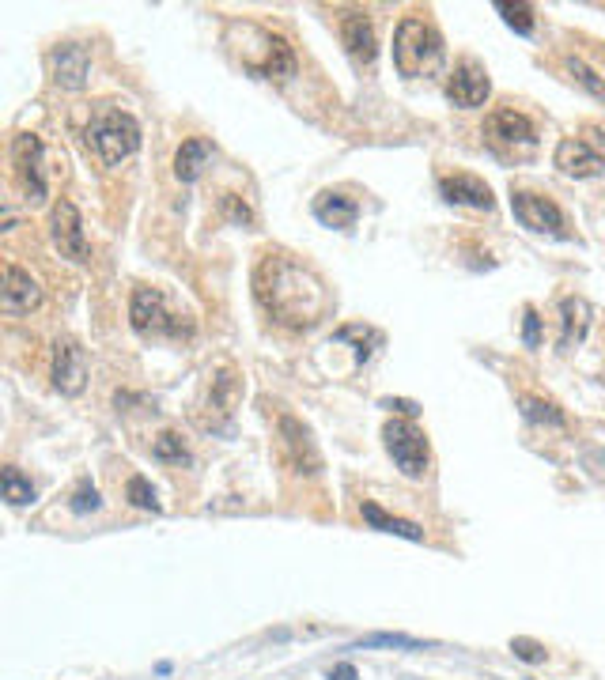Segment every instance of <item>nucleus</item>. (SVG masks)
I'll use <instances>...</instances> for the list:
<instances>
[{
	"label": "nucleus",
	"mask_w": 605,
	"mask_h": 680,
	"mask_svg": "<svg viewBox=\"0 0 605 680\" xmlns=\"http://www.w3.org/2000/svg\"><path fill=\"white\" fill-rule=\"evenodd\" d=\"M208 159H212V144H208V140H201V136L182 140V148L174 152V178L190 186V182L201 178V170L208 167Z\"/></svg>",
	"instance_id": "6ab92c4d"
},
{
	"label": "nucleus",
	"mask_w": 605,
	"mask_h": 680,
	"mask_svg": "<svg viewBox=\"0 0 605 680\" xmlns=\"http://www.w3.org/2000/svg\"><path fill=\"white\" fill-rule=\"evenodd\" d=\"M522 340H526V348L541 344V318H537L534 306H526V314H522Z\"/></svg>",
	"instance_id": "473e14b6"
},
{
	"label": "nucleus",
	"mask_w": 605,
	"mask_h": 680,
	"mask_svg": "<svg viewBox=\"0 0 605 680\" xmlns=\"http://www.w3.org/2000/svg\"><path fill=\"white\" fill-rule=\"evenodd\" d=\"M42 306V288L27 269H19L16 261H4V280H0V310L4 314H31Z\"/></svg>",
	"instance_id": "9b49d317"
},
{
	"label": "nucleus",
	"mask_w": 605,
	"mask_h": 680,
	"mask_svg": "<svg viewBox=\"0 0 605 680\" xmlns=\"http://www.w3.org/2000/svg\"><path fill=\"white\" fill-rule=\"evenodd\" d=\"M488 95H492V80H488L481 61H473V57L458 61L447 80V99L462 110H477L488 102Z\"/></svg>",
	"instance_id": "9d476101"
},
{
	"label": "nucleus",
	"mask_w": 605,
	"mask_h": 680,
	"mask_svg": "<svg viewBox=\"0 0 605 680\" xmlns=\"http://www.w3.org/2000/svg\"><path fill=\"white\" fill-rule=\"evenodd\" d=\"M382 405H386V408H398V412H405V416H413V412H416L413 401H382Z\"/></svg>",
	"instance_id": "c9c22d12"
},
{
	"label": "nucleus",
	"mask_w": 605,
	"mask_h": 680,
	"mask_svg": "<svg viewBox=\"0 0 605 680\" xmlns=\"http://www.w3.org/2000/svg\"><path fill=\"white\" fill-rule=\"evenodd\" d=\"M553 163L556 170L568 174V178H598V174H605V155H598L587 140H579V136H564V140L556 144Z\"/></svg>",
	"instance_id": "f8f14e48"
},
{
	"label": "nucleus",
	"mask_w": 605,
	"mask_h": 680,
	"mask_svg": "<svg viewBox=\"0 0 605 680\" xmlns=\"http://www.w3.org/2000/svg\"><path fill=\"white\" fill-rule=\"evenodd\" d=\"M314 216L326 223V227L348 231V227L356 223V216H360V204L352 201L348 193H333V189H326V193H318V201H314Z\"/></svg>",
	"instance_id": "a211bd4d"
},
{
	"label": "nucleus",
	"mask_w": 605,
	"mask_h": 680,
	"mask_svg": "<svg viewBox=\"0 0 605 680\" xmlns=\"http://www.w3.org/2000/svg\"><path fill=\"white\" fill-rule=\"evenodd\" d=\"M129 322L140 337H186L190 322L174 318L159 288H137L129 299Z\"/></svg>",
	"instance_id": "20e7f679"
},
{
	"label": "nucleus",
	"mask_w": 605,
	"mask_h": 680,
	"mask_svg": "<svg viewBox=\"0 0 605 680\" xmlns=\"http://www.w3.org/2000/svg\"><path fill=\"white\" fill-rule=\"evenodd\" d=\"M564 68H568V76L579 87H583L587 95H594L598 102H605V76H598V72H594L587 61H579V57H568V61H564Z\"/></svg>",
	"instance_id": "393cba45"
},
{
	"label": "nucleus",
	"mask_w": 605,
	"mask_h": 680,
	"mask_svg": "<svg viewBox=\"0 0 605 680\" xmlns=\"http://www.w3.org/2000/svg\"><path fill=\"white\" fill-rule=\"evenodd\" d=\"M522 416H526L530 424H541V427H564L568 424L564 408H556L553 401H545V397H522Z\"/></svg>",
	"instance_id": "b1692460"
},
{
	"label": "nucleus",
	"mask_w": 605,
	"mask_h": 680,
	"mask_svg": "<svg viewBox=\"0 0 605 680\" xmlns=\"http://www.w3.org/2000/svg\"><path fill=\"white\" fill-rule=\"evenodd\" d=\"M208 405L216 408L224 420L231 416V405H235V374L220 371L212 378V386H208Z\"/></svg>",
	"instance_id": "a878e982"
},
{
	"label": "nucleus",
	"mask_w": 605,
	"mask_h": 680,
	"mask_svg": "<svg viewBox=\"0 0 605 680\" xmlns=\"http://www.w3.org/2000/svg\"><path fill=\"white\" fill-rule=\"evenodd\" d=\"M280 435H284V450L292 454L295 461V469L299 473H318V450H314V442H311V431L299 424L295 416H280Z\"/></svg>",
	"instance_id": "dca6fc26"
},
{
	"label": "nucleus",
	"mask_w": 605,
	"mask_h": 680,
	"mask_svg": "<svg viewBox=\"0 0 605 680\" xmlns=\"http://www.w3.org/2000/svg\"><path fill=\"white\" fill-rule=\"evenodd\" d=\"M511 650H515V658H522L526 665H541L545 662V646L534 643V639H511Z\"/></svg>",
	"instance_id": "7c9ffc66"
},
{
	"label": "nucleus",
	"mask_w": 605,
	"mask_h": 680,
	"mask_svg": "<svg viewBox=\"0 0 605 680\" xmlns=\"http://www.w3.org/2000/svg\"><path fill=\"white\" fill-rule=\"evenodd\" d=\"M12 174L16 186L31 204L46 201V178H42V140L35 133H23L12 140Z\"/></svg>",
	"instance_id": "6e6552de"
},
{
	"label": "nucleus",
	"mask_w": 605,
	"mask_h": 680,
	"mask_svg": "<svg viewBox=\"0 0 605 680\" xmlns=\"http://www.w3.org/2000/svg\"><path fill=\"white\" fill-rule=\"evenodd\" d=\"M439 193H443V201L466 204V208H477V212H488V208L496 204L488 182L477 178V174H447V178L439 182Z\"/></svg>",
	"instance_id": "2eb2a0df"
},
{
	"label": "nucleus",
	"mask_w": 605,
	"mask_h": 680,
	"mask_svg": "<svg viewBox=\"0 0 605 680\" xmlns=\"http://www.w3.org/2000/svg\"><path fill=\"white\" fill-rule=\"evenodd\" d=\"M152 454H156L159 461H190V450H186V442H182V435H174V431H163L156 442H152Z\"/></svg>",
	"instance_id": "cd10ccee"
},
{
	"label": "nucleus",
	"mask_w": 605,
	"mask_h": 680,
	"mask_svg": "<svg viewBox=\"0 0 605 680\" xmlns=\"http://www.w3.org/2000/svg\"><path fill=\"white\" fill-rule=\"evenodd\" d=\"M50 238L57 246V254L76 261V265H87L91 261V246H87L84 235V220H80V208L72 201H57L50 212Z\"/></svg>",
	"instance_id": "0eeeda50"
},
{
	"label": "nucleus",
	"mask_w": 605,
	"mask_h": 680,
	"mask_svg": "<svg viewBox=\"0 0 605 680\" xmlns=\"http://www.w3.org/2000/svg\"><path fill=\"white\" fill-rule=\"evenodd\" d=\"M224 208H227V212H231V216H235V220L250 223V212H246V204H239V201H235V193H227V197H224Z\"/></svg>",
	"instance_id": "72a5a7b5"
},
{
	"label": "nucleus",
	"mask_w": 605,
	"mask_h": 680,
	"mask_svg": "<svg viewBox=\"0 0 605 680\" xmlns=\"http://www.w3.org/2000/svg\"><path fill=\"white\" fill-rule=\"evenodd\" d=\"M496 12L503 16L507 27H515L519 34L534 31V8H530V4H507V0H500V4H496Z\"/></svg>",
	"instance_id": "bb28decb"
},
{
	"label": "nucleus",
	"mask_w": 605,
	"mask_h": 680,
	"mask_svg": "<svg viewBox=\"0 0 605 680\" xmlns=\"http://www.w3.org/2000/svg\"><path fill=\"white\" fill-rule=\"evenodd\" d=\"M439 57H443V38L432 23L416 16L401 19L398 34H394V65H398L401 76H409V80L424 76L439 65Z\"/></svg>",
	"instance_id": "7ed1b4c3"
},
{
	"label": "nucleus",
	"mask_w": 605,
	"mask_h": 680,
	"mask_svg": "<svg viewBox=\"0 0 605 680\" xmlns=\"http://www.w3.org/2000/svg\"><path fill=\"white\" fill-rule=\"evenodd\" d=\"M254 295L280 325H292V329H311L333 306L322 276L280 250L261 254L258 272H254Z\"/></svg>",
	"instance_id": "f257e3e1"
},
{
	"label": "nucleus",
	"mask_w": 605,
	"mask_h": 680,
	"mask_svg": "<svg viewBox=\"0 0 605 680\" xmlns=\"http://www.w3.org/2000/svg\"><path fill=\"white\" fill-rule=\"evenodd\" d=\"M53 390L65 397H80L87 386V352L80 340L61 337L53 344Z\"/></svg>",
	"instance_id": "1a4fd4ad"
},
{
	"label": "nucleus",
	"mask_w": 605,
	"mask_h": 680,
	"mask_svg": "<svg viewBox=\"0 0 605 680\" xmlns=\"http://www.w3.org/2000/svg\"><path fill=\"white\" fill-rule=\"evenodd\" d=\"M50 72H53V84L57 87L80 91V87L87 84V72H91L87 46H80V42H61V46L50 53Z\"/></svg>",
	"instance_id": "ddd939ff"
},
{
	"label": "nucleus",
	"mask_w": 605,
	"mask_h": 680,
	"mask_svg": "<svg viewBox=\"0 0 605 680\" xmlns=\"http://www.w3.org/2000/svg\"><path fill=\"white\" fill-rule=\"evenodd\" d=\"M99 507H103L99 492H95L91 484H80L76 495H72V510H76V514H87V510H99Z\"/></svg>",
	"instance_id": "2f4dec72"
},
{
	"label": "nucleus",
	"mask_w": 605,
	"mask_h": 680,
	"mask_svg": "<svg viewBox=\"0 0 605 680\" xmlns=\"http://www.w3.org/2000/svg\"><path fill=\"white\" fill-rule=\"evenodd\" d=\"M0 488H4V499H8L12 507L35 503V484L19 473L16 465H4V469H0Z\"/></svg>",
	"instance_id": "5701e85b"
},
{
	"label": "nucleus",
	"mask_w": 605,
	"mask_h": 680,
	"mask_svg": "<svg viewBox=\"0 0 605 680\" xmlns=\"http://www.w3.org/2000/svg\"><path fill=\"white\" fill-rule=\"evenodd\" d=\"M488 136H496L503 144H534V121L519 110H496L488 118Z\"/></svg>",
	"instance_id": "aec40b11"
},
{
	"label": "nucleus",
	"mask_w": 605,
	"mask_h": 680,
	"mask_svg": "<svg viewBox=\"0 0 605 680\" xmlns=\"http://www.w3.org/2000/svg\"><path fill=\"white\" fill-rule=\"evenodd\" d=\"M125 499H129L137 510H159L156 488H152L144 476H129V484H125Z\"/></svg>",
	"instance_id": "c756f323"
},
{
	"label": "nucleus",
	"mask_w": 605,
	"mask_h": 680,
	"mask_svg": "<svg viewBox=\"0 0 605 680\" xmlns=\"http://www.w3.org/2000/svg\"><path fill=\"white\" fill-rule=\"evenodd\" d=\"M341 42H345L348 57H352L356 65H371V61L379 57L375 27H371V19L360 16V12H348V16L341 19Z\"/></svg>",
	"instance_id": "4468645a"
},
{
	"label": "nucleus",
	"mask_w": 605,
	"mask_h": 680,
	"mask_svg": "<svg viewBox=\"0 0 605 680\" xmlns=\"http://www.w3.org/2000/svg\"><path fill=\"white\" fill-rule=\"evenodd\" d=\"M329 680H356V665H348V662L333 665V669H329Z\"/></svg>",
	"instance_id": "f704fd0d"
},
{
	"label": "nucleus",
	"mask_w": 605,
	"mask_h": 680,
	"mask_svg": "<svg viewBox=\"0 0 605 680\" xmlns=\"http://www.w3.org/2000/svg\"><path fill=\"white\" fill-rule=\"evenodd\" d=\"M511 212L515 220L534 231V235H553V238H568L564 231V212L553 197H541V193H526V189H515L511 193Z\"/></svg>",
	"instance_id": "423d86ee"
},
{
	"label": "nucleus",
	"mask_w": 605,
	"mask_h": 680,
	"mask_svg": "<svg viewBox=\"0 0 605 680\" xmlns=\"http://www.w3.org/2000/svg\"><path fill=\"white\" fill-rule=\"evenodd\" d=\"M87 148L103 167H118L129 155L140 152V125L129 110H121L114 102H99L95 114L87 121Z\"/></svg>",
	"instance_id": "f03ea898"
},
{
	"label": "nucleus",
	"mask_w": 605,
	"mask_h": 680,
	"mask_svg": "<svg viewBox=\"0 0 605 680\" xmlns=\"http://www.w3.org/2000/svg\"><path fill=\"white\" fill-rule=\"evenodd\" d=\"M367 646H394V650H428L432 643H420L413 635H390V631H379V635H367L356 643V650H367Z\"/></svg>",
	"instance_id": "c85d7f7f"
},
{
	"label": "nucleus",
	"mask_w": 605,
	"mask_h": 680,
	"mask_svg": "<svg viewBox=\"0 0 605 680\" xmlns=\"http://www.w3.org/2000/svg\"><path fill=\"white\" fill-rule=\"evenodd\" d=\"M382 439H386V450H390V458L398 461V469L409 480H420V476L428 473V439H424V431L409 420H390V424L382 427Z\"/></svg>",
	"instance_id": "39448f33"
},
{
	"label": "nucleus",
	"mask_w": 605,
	"mask_h": 680,
	"mask_svg": "<svg viewBox=\"0 0 605 680\" xmlns=\"http://www.w3.org/2000/svg\"><path fill=\"white\" fill-rule=\"evenodd\" d=\"M261 76H269V80H288L295 72V53L292 46L277 38V34H265V61L258 65Z\"/></svg>",
	"instance_id": "4be33fe9"
},
{
	"label": "nucleus",
	"mask_w": 605,
	"mask_h": 680,
	"mask_svg": "<svg viewBox=\"0 0 605 680\" xmlns=\"http://www.w3.org/2000/svg\"><path fill=\"white\" fill-rule=\"evenodd\" d=\"M590 303L587 299H579V295H568L564 303H560V348L568 352V348H575V344H583V337H587L590 329Z\"/></svg>",
	"instance_id": "f3484780"
},
{
	"label": "nucleus",
	"mask_w": 605,
	"mask_h": 680,
	"mask_svg": "<svg viewBox=\"0 0 605 680\" xmlns=\"http://www.w3.org/2000/svg\"><path fill=\"white\" fill-rule=\"evenodd\" d=\"M363 522L371 529H379V533H394V537H405V541H424V529L413 526V522H405V518H394V514H386V510L379 507V503H363L360 507Z\"/></svg>",
	"instance_id": "412c9836"
}]
</instances>
